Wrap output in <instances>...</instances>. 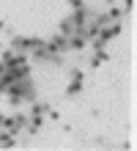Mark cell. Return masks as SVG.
<instances>
[{
  "label": "cell",
  "mask_w": 137,
  "mask_h": 151,
  "mask_svg": "<svg viewBox=\"0 0 137 151\" xmlns=\"http://www.w3.org/2000/svg\"><path fill=\"white\" fill-rule=\"evenodd\" d=\"M44 47H47V58H55V55H60V52L69 50V36L58 33V36H52L49 41H44Z\"/></svg>",
  "instance_id": "obj_1"
},
{
  "label": "cell",
  "mask_w": 137,
  "mask_h": 151,
  "mask_svg": "<svg viewBox=\"0 0 137 151\" xmlns=\"http://www.w3.org/2000/svg\"><path fill=\"white\" fill-rule=\"evenodd\" d=\"M39 41H41V39H36V36H14L11 50H14V52H30Z\"/></svg>",
  "instance_id": "obj_2"
},
{
  "label": "cell",
  "mask_w": 137,
  "mask_h": 151,
  "mask_svg": "<svg viewBox=\"0 0 137 151\" xmlns=\"http://www.w3.org/2000/svg\"><path fill=\"white\" fill-rule=\"evenodd\" d=\"M69 22L74 25V33H80V30L88 25V8H85V6H82V8H74V14L69 17Z\"/></svg>",
  "instance_id": "obj_3"
},
{
  "label": "cell",
  "mask_w": 137,
  "mask_h": 151,
  "mask_svg": "<svg viewBox=\"0 0 137 151\" xmlns=\"http://www.w3.org/2000/svg\"><path fill=\"white\" fill-rule=\"evenodd\" d=\"M8 129H11L14 135H19L22 129H27V115L25 113H14L11 115V127H8Z\"/></svg>",
  "instance_id": "obj_4"
},
{
  "label": "cell",
  "mask_w": 137,
  "mask_h": 151,
  "mask_svg": "<svg viewBox=\"0 0 137 151\" xmlns=\"http://www.w3.org/2000/svg\"><path fill=\"white\" fill-rule=\"evenodd\" d=\"M88 47V39L85 36H82V33H71V36H69V50H85Z\"/></svg>",
  "instance_id": "obj_5"
},
{
  "label": "cell",
  "mask_w": 137,
  "mask_h": 151,
  "mask_svg": "<svg viewBox=\"0 0 137 151\" xmlns=\"http://www.w3.org/2000/svg\"><path fill=\"white\" fill-rule=\"evenodd\" d=\"M14 143H16V135H14L11 129H6V132H0V146H3V148H11Z\"/></svg>",
  "instance_id": "obj_6"
},
{
  "label": "cell",
  "mask_w": 137,
  "mask_h": 151,
  "mask_svg": "<svg viewBox=\"0 0 137 151\" xmlns=\"http://www.w3.org/2000/svg\"><path fill=\"white\" fill-rule=\"evenodd\" d=\"M47 110H49L47 102H36L33 107H30V115H33V118H44V115H47Z\"/></svg>",
  "instance_id": "obj_7"
},
{
  "label": "cell",
  "mask_w": 137,
  "mask_h": 151,
  "mask_svg": "<svg viewBox=\"0 0 137 151\" xmlns=\"http://www.w3.org/2000/svg\"><path fill=\"white\" fill-rule=\"evenodd\" d=\"M104 60H110V52H107V50H102V52H96V55H93V58H90V66H93V69H96V66H102V63H104Z\"/></svg>",
  "instance_id": "obj_8"
},
{
  "label": "cell",
  "mask_w": 137,
  "mask_h": 151,
  "mask_svg": "<svg viewBox=\"0 0 137 151\" xmlns=\"http://www.w3.org/2000/svg\"><path fill=\"white\" fill-rule=\"evenodd\" d=\"M80 91H82V80H71V83L66 85V93L69 96H77Z\"/></svg>",
  "instance_id": "obj_9"
},
{
  "label": "cell",
  "mask_w": 137,
  "mask_h": 151,
  "mask_svg": "<svg viewBox=\"0 0 137 151\" xmlns=\"http://www.w3.org/2000/svg\"><path fill=\"white\" fill-rule=\"evenodd\" d=\"M123 17V8H118V6H113L110 3V11H107V19H121Z\"/></svg>",
  "instance_id": "obj_10"
},
{
  "label": "cell",
  "mask_w": 137,
  "mask_h": 151,
  "mask_svg": "<svg viewBox=\"0 0 137 151\" xmlns=\"http://www.w3.org/2000/svg\"><path fill=\"white\" fill-rule=\"evenodd\" d=\"M60 33H63V36H71V33H74V25L69 22V17H66L63 22H60Z\"/></svg>",
  "instance_id": "obj_11"
},
{
  "label": "cell",
  "mask_w": 137,
  "mask_h": 151,
  "mask_svg": "<svg viewBox=\"0 0 137 151\" xmlns=\"http://www.w3.org/2000/svg\"><path fill=\"white\" fill-rule=\"evenodd\" d=\"M69 6L71 8H82V6H85V0H69Z\"/></svg>",
  "instance_id": "obj_12"
},
{
  "label": "cell",
  "mask_w": 137,
  "mask_h": 151,
  "mask_svg": "<svg viewBox=\"0 0 137 151\" xmlns=\"http://www.w3.org/2000/svg\"><path fill=\"white\" fill-rule=\"evenodd\" d=\"M69 74H71V80H82V72H80V69H71Z\"/></svg>",
  "instance_id": "obj_13"
},
{
  "label": "cell",
  "mask_w": 137,
  "mask_h": 151,
  "mask_svg": "<svg viewBox=\"0 0 137 151\" xmlns=\"http://www.w3.org/2000/svg\"><path fill=\"white\" fill-rule=\"evenodd\" d=\"M134 8V0H123V11H132Z\"/></svg>",
  "instance_id": "obj_14"
},
{
  "label": "cell",
  "mask_w": 137,
  "mask_h": 151,
  "mask_svg": "<svg viewBox=\"0 0 137 151\" xmlns=\"http://www.w3.org/2000/svg\"><path fill=\"white\" fill-rule=\"evenodd\" d=\"M3 30H6V22H0V33H3Z\"/></svg>",
  "instance_id": "obj_15"
}]
</instances>
